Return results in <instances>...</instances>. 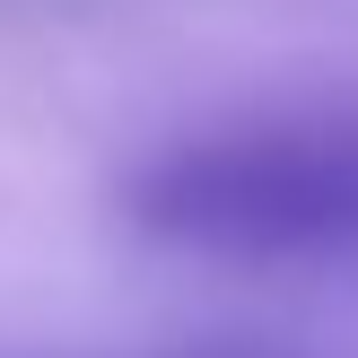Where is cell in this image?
Segmentation results:
<instances>
[{
    "instance_id": "6da1fadb",
    "label": "cell",
    "mask_w": 358,
    "mask_h": 358,
    "mask_svg": "<svg viewBox=\"0 0 358 358\" xmlns=\"http://www.w3.org/2000/svg\"><path fill=\"white\" fill-rule=\"evenodd\" d=\"M122 219L210 262L358 271V114H262L166 140L131 166Z\"/></svg>"
}]
</instances>
